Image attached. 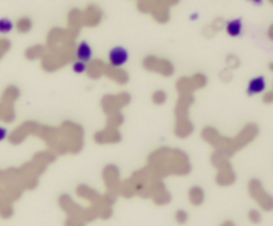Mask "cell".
<instances>
[{"label":"cell","instance_id":"obj_1","mask_svg":"<svg viewBox=\"0 0 273 226\" xmlns=\"http://www.w3.org/2000/svg\"><path fill=\"white\" fill-rule=\"evenodd\" d=\"M128 60L127 49L123 47H115L110 51V63L114 67L124 66Z\"/></svg>","mask_w":273,"mask_h":226},{"label":"cell","instance_id":"obj_5","mask_svg":"<svg viewBox=\"0 0 273 226\" xmlns=\"http://www.w3.org/2000/svg\"><path fill=\"white\" fill-rule=\"evenodd\" d=\"M13 28V24L8 19H0V34H8Z\"/></svg>","mask_w":273,"mask_h":226},{"label":"cell","instance_id":"obj_7","mask_svg":"<svg viewBox=\"0 0 273 226\" xmlns=\"http://www.w3.org/2000/svg\"><path fill=\"white\" fill-rule=\"evenodd\" d=\"M5 137H7V129L3 128V126H0V141H3Z\"/></svg>","mask_w":273,"mask_h":226},{"label":"cell","instance_id":"obj_2","mask_svg":"<svg viewBox=\"0 0 273 226\" xmlns=\"http://www.w3.org/2000/svg\"><path fill=\"white\" fill-rule=\"evenodd\" d=\"M265 85H267V83H265V78L263 76H257V77L252 78L247 88L248 95L260 93V92H263L265 89Z\"/></svg>","mask_w":273,"mask_h":226},{"label":"cell","instance_id":"obj_6","mask_svg":"<svg viewBox=\"0 0 273 226\" xmlns=\"http://www.w3.org/2000/svg\"><path fill=\"white\" fill-rule=\"evenodd\" d=\"M87 66H85V63H81V61H76L74 67H72V70L75 74H83L84 71H85Z\"/></svg>","mask_w":273,"mask_h":226},{"label":"cell","instance_id":"obj_3","mask_svg":"<svg viewBox=\"0 0 273 226\" xmlns=\"http://www.w3.org/2000/svg\"><path fill=\"white\" fill-rule=\"evenodd\" d=\"M92 57V48L87 41H81L78 47V59L81 63H87Z\"/></svg>","mask_w":273,"mask_h":226},{"label":"cell","instance_id":"obj_4","mask_svg":"<svg viewBox=\"0 0 273 226\" xmlns=\"http://www.w3.org/2000/svg\"><path fill=\"white\" fill-rule=\"evenodd\" d=\"M242 31V24L240 19H236V20H231V22L227 23V34L229 36H240Z\"/></svg>","mask_w":273,"mask_h":226}]
</instances>
